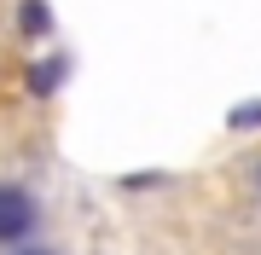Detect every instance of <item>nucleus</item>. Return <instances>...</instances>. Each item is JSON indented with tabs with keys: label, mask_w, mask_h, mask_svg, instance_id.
I'll list each match as a JSON object with an SVG mask.
<instances>
[{
	"label": "nucleus",
	"mask_w": 261,
	"mask_h": 255,
	"mask_svg": "<svg viewBox=\"0 0 261 255\" xmlns=\"http://www.w3.org/2000/svg\"><path fill=\"white\" fill-rule=\"evenodd\" d=\"M35 226H41V197L23 180H0V249L35 244Z\"/></svg>",
	"instance_id": "1"
},
{
	"label": "nucleus",
	"mask_w": 261,
	"mask_h": 255,
	"mask_svg": "<svg viewBox=\"0 0 261 255\" xmlns=\"http://www.w3.org/2000/svg\"><path fill=\"white\" fill-rule=\"evenodd\" d=\"M70 76H75V52H35L23 64V93L35 104H53L70 87Z\"/></svg>",
	"instance_id": "2"
},
{
	"label": "nucleus",
	"mask_w": 261,
	"mask_h": 255,
	"mask_svg": "<svg viewBox=\"0 0 261 255\" xmlns=\"http://www.w3.org/2000/svg\"><path fill=\"white\" fill-rule=\"evenodd\" d=\"M12 23H18V35L23 41H47L53 35V0H18V6H12Z\"/></svg>",
	"instance_id": "3"
},
{
	"label": "nucleus",
	"mask_w": 261,
	"mask_h": 255,
	"mask_svg": "<svg viewBox=\"0 0 261 255\" xmlns=\"http://www.w3.org/2000/svg\"><path fill=\"white\" fill-rule=\"evenodd\" d=\"M226 128L232 133H255L261 128V99H238L232 110H226Z\"/></svg>",
	"instance_id": "4"
},
{
	"label": "nucleus",
	"mask_w": 261,
	"mask_h": 255,
	"mask_svg": "<svg viewBox=\"0 0 261 255\" xmlns=\"http://www.w3.org/2000/svg\"><path fill=\"white\" fill-rule=\"evenodd\" d=\"M116 186L122 191H163L168 186V168H134V174H122Z\"/></svg>",
	"instance_id": "5"
},
{
	"label": "nucleus",
	"mask_w": 261,
	"mask_h": 255,
	"mask_svg": "<svg viewBox=\"0 0 261 255\" xmlns=\"http://www.w3.org/2000/svg\"><path fill=\"white\" fill-rule=\"evenodd\" d=\"M6 255H64V249H53V244H18V249H6Z\"/></svg>",
	"instance_id": "6"
},
{
	"label": "nucleus",
	"mask_w": 261,
	"mask_h": 255,
	"mask_svg": "<svg viewBox=\"0 0 261 255\" xmlns=\"http://www.w3.org/2000/svg\"><path fill=\"white\" fill-rule=\"evenodd\" d=\"M255 191H261V162H255Z\"/></svg>",
	"instance_id": "7"
}]
</instances>
